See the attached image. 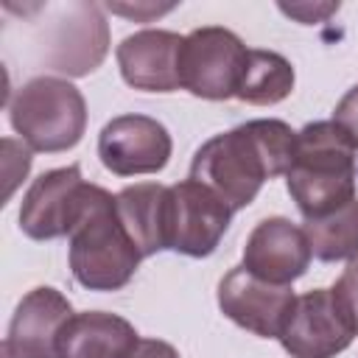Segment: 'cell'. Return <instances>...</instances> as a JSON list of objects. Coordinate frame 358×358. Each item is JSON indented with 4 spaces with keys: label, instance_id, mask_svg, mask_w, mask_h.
I'll use <instances>...</instances> for the list:
<instances>
[{
    "label": "cell",
    "instance_id": "12",
    "mask_svg": "<svg viewBox=\"0 0 358 358\" xmlns=\"http://www.w3.org/2000/svg\"><path fill=\"white\" fill-rule=\"evenodd\" d=\"M310 257L313 252L305 229L282 215H274V218H263L249 232L241 266L266 282L291 285L308 271Z\"/></svg>",
    "mask_w": 358,
    "mask_h": 358
},
{
    "label": "cell",
    "instance_id": "9",
    "mask_svg": "<svg viewBox=\"0 0 358 358\" xmlns=\"http://www.w3.org/2000/svg\"><path fill=\"white\" fill-rule=\"evenodd\" d=\"M296 296L291 285H274L243 266L229 268L218 282V308L238 327L260 336L280 338Z\"/></svg>",
    "mask_w": 358,
    "mask_h": 358
},
{
    "label": "cell",
    "instance_id": "22",
    "mask_svg": "<svg viewBox=\"0 0 358 358\" xmlns=\"http://www.w3.org/2000/svg\"><path fill=\"white\" fill-rule=\"evenodd\" d=\"M126 358H179V352L159 338H140Z\"/></svg>",
    "mask_w": 358,
    "mask_h": 358
},
{
    "label": "cell",
    "instance_id": "4",
    "mask_svg": "<svg viewBox=\"0 0 358 358\" xmlns=\"http://www.w3.org/2000/svg\"><path fill=\"white\" fill-rule=\"evenodd\" d=\"M8 120L31 151L59 154L84 137L87 101L67 78L36 76L8 98Z\"/></svg>",
    "mask_w": 358,
    "mask_h": 358
},
{
    "label": "cell",
    "instance_id": "16",
    "mask_svg": "<svg viewBox=\"0 0 358 358\" xmlns=\"http://www.w3.org/2000/svg\"><path fill=\"white\" fill-rule=\"evenodd\" d=\"M165 201L168 187L157 182L129 185L115 196L117 218L143 257H151L165 246Z\"/></svg>",
    "mask_w": 358,
    "mask_h": 358
},
{
    "label": "cell",
    "instance_id": "18",
    "mask_svg": "<svg viewBox=\"0 0 358 358\" xmlns=\"http://www.w3.org/2000/svg\"><path fill=\"white\" fill-rule=\"evenodd\" d=\"M302 229L313 257L324 263L358 257V196L322 218H308Z\"/></svg>",
    "mask_w": 358,
    "mask_h": 358
},
{
    "label": "cell",
    "instance_id": "5",
    "mask_svg": "<svg viewBox=\"0 0 358 358\" xmlns=\"http://www.w3.org/2000/svg\"><path fill=\"white\" fill-rule=\"evenodd\" d=\"M249 48L224 25H204L185 36L179 53L182 87L204 101L235 98Z\"/></svg>",
    "mask_w": 358,
    "mask_h": 358
},
{
    "label": "cell",
    "instance_id": "23",
    "mask_svg": "<svg viewBox=\"0 0 358 358\" xmlns=\"http://www.w3.org/2000/svg\"><path fill=\"white\" fill-rule=\"evenodd\" d=\"M109 8H112V11H117V14L134 17V20H148L151 14H162V11H171L173 6H134V8H129V6H112V3H109Z\"/></svg>",
    "mask_w": 358,
    "mask_h": 358
},
{
    "label": "cell",
    "instance_id": "15",
    "mask_svg": "<svg viewBox=\"0 0 358 358\" xmlns=\"http://www.w3.org/2000/svg\"><path fill=\"white\" fill-rule=\"evenodd\" d=\"M140 341L134 324L117 313L84 310L73 313L62 327L59 358H126Z\"/></svg>",
    "mask_w": 358,
    "mask_h": 358
},
{
    "label": "cell",
    "instance_id": "11",
    "mask_svg": "<svg viewBox=\"0 0 358 358\" xmlns=\"http://www.w3.org/2000/svg\"><path fill=\"white\" fill-rule=\"evenodd\" d=\"M109 50V25L95 3H70L45 36V64L67 76L92 73Z\"/></svg>",
    "mask_w": 358,
    "mask_h": 358
},
{
    "label": "cell",
    "instance_id": "3",
    "mask_svg": "<svg viewBox=\"0 0 358 358\" xmlns=\"http://www.w3.org/2000/svg\"><path fill=\"white\" fill-rule=\"evenodd\" d=\"M70 271L78 285L90 291L123 288L143 255L123 229L115 207V196L101 185L90 187L84 213L70 229Z\"/></svg>",
    "mask_w": 358,
    "mask_h": 358
},
{
    "label": "cell",
    "instance_id": "13",
    "mask_svg": "<svg viewBox=\"0 0 358 358\" xmlns=\"http://www.w3.org/2000/svg\"><path fill=\"white\" fill-rule=\"evenodd\" d=\"M70 316L73 308L62 291L50 285L28 291L11 316L3 344L6 358H59V336Z\"/></svg>",
    "mask_w": 358,
    "mask_h": 358
},
{
    "label": "cell",
    "instance_id": "2",
    "mask_svg": "<svg viewBox=\"0 0 358 358\" xmlns=\"http://www.w3.org/2000/svg\"><path fill=\"white\" fill-rule=\"evenodd\" d=\"M355 151L347 131L333 120H313L296 131L285 185L305 221L355 199Z\"/></svg>",
    "mask_w": 358,
    "mask_h": 358
},
{
    "label": "cell",
    "instance_id": "10",
    "mask_svg": "<svg viewBox=\"0 0 358 358\" xmlns=\"http://www.w3.org/2000/svg\"><path fill=\"white\" fill-rule=\"evenodd\" d=\"M171 151L168 129L148 115H117L98 134V157L115 176L157 173L168 165Z\"/></svg>",
    "mask_w": 358,
    "mask_h": 358
},
{
    "label": "cell",
    "instance_id": "20",
    "mask_svg": "<svg viewBox=\"0 0 358 358\" xmlns=\"http://www.w3.org/2000/svg\"><path fill=\"white\" fill-rule=\"evenodd\" d=\"M333 123L341 126V129L347 131V137L352 140V145L358 148V84L350 87V90L344 92V98L336 103Z\"/></svg>",
    "mask_w": 358,
    "mask_h": 358
},
{
    "label": "cell",
    "instance_id": "19",
    "mask_svg": "<svg viewBox=\"0 0 358 358\" xmlns=\"http://www.w3.org/2000/svg\"><path fill=\"white\" fill-rule=\"evenodd\" d=\"M333 291H336L341 308L347 310V316H350V322H352V330H355V336H358V257L347 260V266H344L341 277L336 280Z\"/></svg>",
    "mask_w": 358,
    "mask_h": 358
},
{
    "label": "cell",
    "instance_id": "6",
    "mask_svg": "<svg viewBox=\"0 0 358 358\" xmlns=\"http://www.w3.org/2000/svg\"><path fill=\"white\" fill-rule=\"evenodd\" d=\"M229 221H232L229 204H224L201 182L185 179L168 187V201H165L168 249L187 257H207L218 249Z\"/></svg>",
    "mask_w": 358,
    "mask_h": 358
},
{
    "label": "cell",
    "instance_id": "17",
    "mask_svg": "<svg viewBox=\"0 0 358 358\" xmlns=\"http://www.w3.org/2000/svg\"><path fill=\"white\" fill-rule=\"evenodd\" d=\"M294 90V67L285 56L274 50L249 48V59L238 84L235 98L255 106H271L288 98Z\"/></svg>",
    "mask_w": 358,
    "mask_h": 358
},
{
    "label": "cell",
    "instance_id": "14",
    "mask_svg": "<svg viewBox=\"0 0 358 358\" xmlns=\"http://www.w3.org/2000/svg\"><path fill=\"white\" fill-rule=\"evenodd\" d=\"M185 36L162 28H145L129 34L115 56L120 76L129 87L143 92H173L182 87L179 76V53Z\"/></svg>",
    "mask_w": 358,
    "mask_h": 358
},
{
    "label": "cell",
    "instance_id": "8",
    "mask_svg": "<svg viewBox=\"0 0 358 358\" xmlns=\"http://www.w3.org/2000/svg\"><path fill=\"white\" fill-rule=\"evenodd\" d=\"M352 338V322L333 288H316L296 296L280 333V344L291 358H336Z\"/></svg>",
    "mask_w": 358,
    "mask_h": 358
},
{
    "label": "cell",
    "instance_id": "1",
    "mask_svg": "<svg viewBox=\"0 0 358 358\" xmlns=\"http://www.w3.org/2000/svg\"><path fill=\"white\" fill-rule=\"evenodd\" d=\"M294 145L296 131L285 120H246L199 145L190 179L210 187L235 213L257 199L266 179L288 173Z\"/></svg>",
    "mask_w": 358,
    "mask_h": 358
},
{
    "label": "cell",
    "instance_id": "7",
    "mask_svg": "<svg viewBox=\"0 0 358 358\" xmlns=\"http://www.w3.org/2000/svg\"><path fill=\"white\" fill-rule=\"evenodd\" d=\"M90 182H84L78 165H64L39 173L22 196L20 229L34 241H53L70 235L84 213Z\"/></svg>",
    "mask_w": 358,
    "mask_h": 358
},
{
    "label": "cell",
    "instance_id": "21",
    "mask_svg": "<svg viewBox=\"0 0 358 358\" xmlns=\"http://www.w3.org/2000/svg\"><path fill=\"white\" fill-rule=\"evenodd\" d=\"M280 8H282L285 14H291V17H296L299 22L310 25V22H319V20H324L327 14L338 11V3H322V6H308V3H299V6H285V3H280Z\"/></svg>",
    "mask_w": 358,
    "mask_h": 358
}]
</instances>
